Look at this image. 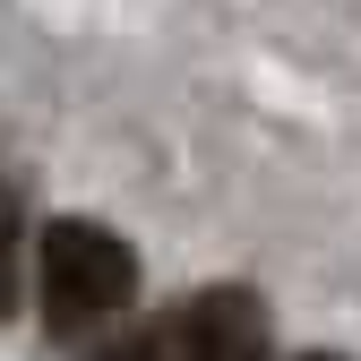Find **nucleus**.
Listing matches in <instances>:
<instances>
[{
	"label": "nucleus",
	"mask_w": 361,
	"mask_h": 361,
	"mask_svg": "<svg viewBox=\"0 0 361 361\" xmlns=\"http://www.w3.org/2000/svg\"><path fill=\"white\" fill-rule=\"evenodd\" d=\"M35 301H43V327H104L121 319L129 301H138V250H129L121 233H104V224H86V215H61V224H43V241H35Z\"/></svg>",
	"instance_id": "1"
},
{
	"label": "nucleus",
	"mask_w": 361,
	"mask_h": 361,
	"mask_svg": "<svg viewBox=\"0 0 361 361\" xmlns=\"http://www.w3.org/2000/svg\"><path fill=\"white\" fill-rule=\"evenodd\" d=\"M0 319H18V241L0 224Z\"/></svg>",
	"instance_id": "3"
},
{
	"label": "nucleus",
	"mask_w": 361,
	"mask_h": 361,
	"mask_svg": "<svg viewBox=\"0 0 361 361\" xmlns=\"http://www.w3.org/2000/svg\"><path fill=\"white\" fill-rule=\"evenodd\" d=\"M310 361H344V353H310Z\"/></svg>",
	"instance_id": "4"
},
{
	"label": "nucleus",
	"mask_w": 361,
	"mask_h": 361,
	"mask_svg": "<svg viewBox=\"0 0 361 361\" xmlns=\"http://www.w3.org/2000/svg\"><path fill=\"white\" fill-rule=\"evenodd\" d=\"M172 361H267V310L241 284H215L172 319Z\"/></svg>",
	"instance_id": "2"
}]
</instances>
